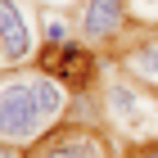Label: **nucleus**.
I'll return each instance as SVG.
<instances>
[{"label": "nucleus", "instance_id": "nucleus-6", "mask_svg": "<svg viewBox=\"0 0 158 158\" xmlns=\"http://www.w3.org/2000/svg\"><path fill=\"white\" fill-rule=\"evenodd\" d=\"M127 27H131L127 0H81V9H77V36L95 50L118 45Z\"/></svg>", "mask_w": 158, "mask_h": 158}, {"label": "nucleus", "instance_id": "nucleus-1", "mask_svg": "<svg viewBox=\"0 0 158 158\" xmlns=\"http://www.w3.org/2000/svg\"><path fill=\"white\" fill-rule=\"evenodd\" d=\"M73 90L45 68H9L0 77V140L18 149L41 145L59 122H68Z\"/></svg>", "mask_w": 158, "mask_h": 158}, {"label": "nucleus", "instance_id": "nucleus-3", "mask_svg": "<svg viewBox=\"0 0 158 158\" xmlns=\"http://www.w3.org/2000/svg\"><path fill=\"white\" fill-rule=\"evenodd\" d=\"M109 127H90V122H59L41 145L27 149V158H118L109 149Z\"/></svg>", "mask_w": 158, "mask_h": 158}, {"label": "nucleus", "instance_id": "nucleus-2", "mask_svg": "<svg viewBox=\"0 0 158 158\" xmlns=\"http://www.w3.org/2000/svg\"><path fill=\"white\" fill-rule=\"evenodd\" d=\"M99 104H104V127L109 131H122L131 145L158 140V95L149 86L118 73L99 86Z\"/></svg>", "mask_w": 158, "mask_h": 158}, {"label": "nucleus", "instance_id": "nucleus-9", "mask_svg": "<svg viewBox=\"0 0 158 158\" xmlns=\"http://www.w3.org/2000/svg\"><path fill=\"white\" fill-rule=\"evenodd\" d=\"M127 14H131V23H135V27L158 32V0H127Z\"/></svg>", "mask_w": 158, "mask_h": 158}, {"label": "nucleus", "instance_id": "nucleus-10", "mask_svg": "<svg viewBox=\"0 0 158 158\" xmlns=\"http://www.w3.org/2000/svg\"><path fill=\"white\" fill-rule=\"evenodd\" d=\"M122 158H158V140H149V145H127Z\"/></svg>", "mask_w": 158, "mask_h": 158}, {"label": "nucleus", "instance_id": "nucleus-8", "mask_svg": "<svg viewBox=\"0 0 158 158\" xmlns=\"http://www.w3.org/2000/svg\"><path fill=\"white\" fill-rule=\"evenodd\" d=\"M36 23H41V41H45V45H63V41H73V27H77V23H68L59 9H50V5H41Z\"/></svg>", "mask_w": 158, "mask_h": 158}, {"label": "nucleus", "instance_id": "nucleus-7", "mask_svg": "<svg viewBox=\"0 0 158 158\" xmlns=\"http://www.w3.org/2000/svg\"><path fill=\"white\" fill-rule=\"evenodd\" d=\"M118 68L131 81L149 86L158 95V32H145V36H135L127 50H118Z\"/></svg>", "mask_w": 158, "mask_h": 158}, {"label": "nucleus", "instance_id": "nucleus-5", "mask_svg": "<svg viewBox=\"0 0 158 158\" xmlns=\"http://www.w3.org/2000/svg\"><path fill=\"white\" fill-rule=\"evenodd\" d=\"M41 68H45L50 77H59L73 95H81V90H90L95 77H99V54H95V45H86V41H63V45H45Z\"/></svg>", "mask_w": 158, "mask_h": 158}, {"label": "nucleus", "instance_id": "nucleus-11", "mask_svg": "<svg viewBox=\"0 0 158 158\" xmlns=\"http://www.w3.org/2000/svg\"><path fill=\"white\" fill-rule=\"evenodd\" d=\"M0 158H27V149H18V145H5V140H0Z\"/></svg>", "mask_w": 158, "mask_h": 158}, {"label": "nucleus", "instance_id": "nucleus-4", "mask_svg": "<svg viewBox=\"0 0 158 158\" xmlns=\"http://www.w3.org/2000/svg\"><path fill=\"white\" fill-rule=\"evenodd\" d=\"M36 59V23L27 0H0V68H27Z\"/></svg>", "mask_w": 158, "mask_h": 158}]
</instances>
